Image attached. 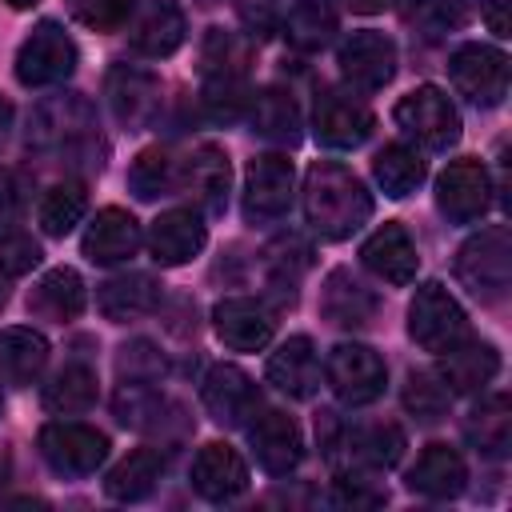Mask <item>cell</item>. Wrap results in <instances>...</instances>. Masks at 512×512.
Instances as JSON below:
<instances>
[{"label": "cell", "instance_id": "obj_1", "mask_svg": "<svg viewBox=\"0 0 512 512\" xmlns=\"http://www.w3.org/2000/svg\"><path fill=\"white\" fill-rule=\"evenodd\" d=\"M28 148L64 152L84 172H100L108 152L96 136V108L80 92H52L28 112Z\"/></svg>", "mask_w": 512, "mask_h": 512}, {"label": "cell", "instance_id": "obj_2", "mask_svg": "<svg viewBox=\"0 0 512 512\" xmlns=\"http://www.w3.org/2000/svg\"><path fill=\"white\" fill-rule=\"evenodd\" d=\"M372 216V196L336 160H316L304 176V220L324 240H348Z\"/></svg>", "mask_w": 512, "mask_h": 512}, {"label": "cell", "instance_id": "obj_3", "mask_svg": "<svg viewBox=\"0 0 512 512\" xmlns=\"http://www.w3.org/2000/svg\"><path fill=\"white\" fill-rule=\"evenodd\" d=\"M456 280L484 304L504 300L512 284V232L504 224H488L468 236L456 252Z\"/></svg>", "mask_w": 512, "mask_h": 512}, {"label": "cell", "instance_id": "obj_4", "mask_svg": "<svg viewBox=\"0 0 512 512\" xmlns=\"http://www.w3.org/2000/svg\"><path fill=\"white\" fill-rule=\"evenodd\" d=\"M408 336L424 352H436V356L468 336V316H464L460 300L440 280H428L416 288V296L408 304Z\"/></svg>", "mask_w": 512, "mask_h": 512}, {"label": "cell", "instance_id": "obj_5", "mask_svg": "<svg viewBox=\"0 0 512 512\" xmlns=\"http://www.w3.org/2000/svg\"><path fill=\"white\" fill-rule=\"evenodd\" d=\"M36 444H40L44 464L64 480H84L108 460V436L96 432L92 424H76V420L44 424Z\"/></svg>", "mask_w": 512, "mask_h": 512}, {"label": "cell", "instance_id": "obj_6", "mask_svg": "<svg viewBox=\"0 0 512 512\" xmlns=\"http://www.w3.org/2000/svg\"><path fill=\"white\" fill-rule=\"evenodd\" d=\"M76 60H80L76 40L56 20H40L16 52V80L24 88H48L68 80L76 72Z\"/></svg>", "mask_w": 512, "mask_h": 512}, {"label": "cell", "instance_id": "obj_7", "mask_svg": "<svg viewBox=\"0 0 512 512\" xmlns=\"http://www.w3.org/2000/svg\"><path fill=\"white\" fill-rule=\"evenodd\" d=\"M396 124L424 148L444 152L460 140V112L448 100V92H440L436 84H416L408 96L396 100Z\"/></svg>", "mask_w": 512, "mask_h": 512}, {"label": "cell", "instance_id": "obj_8", "mask_svg": "<svg viewBox=\"0 0 512 512\" xmlns=\"http://www.w3.org/2000/svg\"><path fill=\"white\" fill-rule=\"evenodd\" d=\"M324 380H328V388L336 392L340 404L360 408V404H372V400L384 392L388 368H384V360L376 356V348L344 340V344H336V348L328 352V360H324Z\"/></svg>", "mask_w": 512, "mask_h": 512}, {"label": "cell", "instance_id": "obj_9", "mask_svg": "<svg viewBox=\"0 0 512 512\" xmlns=\"http://www.w3.org/2000/svg\"><path fill=\"white\" fill-rule=\"evenodd\" d=\"M292 192H296V168L288 156L264 152V156L248 160V168H244V216H248V224L280 220L292 208Z\"/></svg>", "mask_w": 512, "mask_h": 512}, {"label": "cell", "instance_id": "obj_10", "mask_svg": "<svg viewBox=\"0 0 512 512\" xmlns=\"http://www.w3.org/2000/svg\"><path fill=\"white\" fill-rule=\"evenodd\" d=\"M448 76L456 92L480 108H496L508 96V56L492 44H460L448 56Z\"/></svg>", "mask_w": 512, "mask_h": 512}, {"label": "cell", "instance_id": "obj_11", "mask_svg": "<svg viewBox=\"0 0 512 512\" xmlns=\"http://www.w3.org/2000/svg\"><path fill=\"white\" fill-rule=\"evenodd\" d=\"M104 96H108V108L112 116L128 128V132H140L148 128L156 116H160V104H164V84L156 72L148 68H136V64H116L104 80Z\"/></svg>", "mask_w": 512, "mask_h": 512}, {"label": "cell", "instance_id": "obj_12", "mask_svg": "<svg viewBox=\"0 0 512 512\" xmlns=\"http://www.w3.org/2000/svg\"><path fill=\"white\" fill-rule=\"evenodd\" d=\"M436 208H440L452 224H476V220L492 208V180H488V168H484L476 156L452 160V164L436 176Z\"/></svg>", "mask_w": 512, "mask_h": 512}, {"label": "cell", "instance_id": "obj_13", "mask_svg": "<svg viewBox=\"0 0 512 512\" xmlns=\"http://www.w3.org/2000/svg\"><path fill=\"white\" fill-rule=\"evenodd\" d=\"M376 128L372 108L356 96V92H340V88H324L316 96V112H312V132L324 148H360Z\"/></svg>", "mask_w": 512, "mask_h": 512}, {"label": "cell", "instance_id": "obj_14", "mask_svg": "<svg viewBox=\"0 0 512 512\" xmlns=\"http://www.w3.org/2000/svg\"><path fill=\"white\" fill-rule=\"evenodd\" d=\"M336 64L352 92H380L396 76V44L384 32H352L340 44Z\"/></svg>", "mask_w": 512, "mask_h": 512}, {"label": "cell", "instance_id": "obj_15", "mask_svg": "<svg viewBox=\"0 0 512 512\" xmlns=\"http://www.w3.org/2000/svg\"><path fill=\"white\" fill-rule=\"evenodd\" d=\"M200 400H204V412L220 428H244L260 408V392H256L252 376L244 368H236V364L208 368V376L200 384Z\"/></svg>", "mask_w": 512, "mask_h": 512}, {"label": "cell", "instance_id": "obj_16", "mask_svg": "<svg viewBox=\"0 0 512 512\" xmlns=\"http://www.w3.org/2000/svg\"><path fill=\"white\" fill-rule=\"evenodd\" d=\"M180 188L196 200L200 212L208 216H220L224 204H228V188H232V164H228V152L212 140L196 144L184 164H180Z\"/></svg>", "mask_w": 512, "mask_h": 512}, {"label": "cell", "instance_id": "obj_17", "mask_svg": "<svg viewBox=\"0 0 512 512\" xmlns=\"http://www.w3.org/2000/svg\"><path fill=\"white\" fill-rule=\"evenodd\" d=\"M244 428H248V444H252V452H256V460L268 476H288L300 464L304 436H300V424L288 412L268 408L256 420H248Z\"/></svg>", "mask_w": 512, "mask_h": 512}, {"label": "cell", "instance_id": "obj_18", "mask_svg": "<svg viewBox=\"0 0 512 512\" xmlns=\"http://www.w3.org/2000/svg\"><path fill=\"white\" fill-rule=\"evenodd\" d=\"M212 328H216V340L232 352H260L272 332H276V320L272 312L252 300V296H228L212 308Z\"/></svg>", "mask_w": 512, "mask_h": 512}, {"label": "cell", "instance_id": "obj_19", "mask_svg": "<svg viewBox=\"0 0 512 512\" xmlns=\"http://www.w3.org/2000/svg\"><path fill=\"white\" fill-rule=\"evenodd\" d=\"M204 244H208V228H204L200 212H192V208H168L148 228V252L164 268L188 264L192 256H200Z\"/></svg>", "mask_w": 512, "mask_h": 512}, {"label": "cell", "instance_id": "obj_20", "mask_svg": "<svg viewBox=\"0 0 512 512\" xmlns=\"http://www.w3.org/2000/svg\"><path fill=\"white\" fill-rule=\"evenodd\" d=\"M192 488L212 500V504H224V500H236L244 488H248V464L244 456L224 444V440H212L196 452L192 460Z\"/></svg>", "mask_w": 512, "mask_h": 512}, {"label": "cell", "instance_id": "obj_21", "mask_svg": "<svg viewBox=\"0 0 512 512\" xmlns=\"http://www.w3.org/2000/svg\"><path fill=\"white\" fill-rule=\"evenodd\" d=\"M360 260H364V268H368V272H376L380 280H388V284H396V288L412 284V280H416V268H420L416 244H412L408 228H404V224H396V220L380 224V228L364 240Z\"/></svg>", "mask_w": 512, "mask_h": 512}, {"label": "cell", "instance_id": "obj_22", "mask_svg": "<svg viewBox=\"0 0 512 512\" xmlns=\"http://www.w3.org/2000/svg\"><path fill=\"white\" fill-rule=\"evenodd\" d=\"M80 248L92 264H124L140 248V224L124 208H100L92 216V224L84 228Z\"/></svg>", "mask_w": 512, "mask_h": 512}, {"label": "cell", "instance_id": "obj_23", "mask_svg": "<svg viewBox=\"0 0 512 512\" xmlns=\"http://www.w3.org/2000/svg\"><path fill=\"white\" fill-rule=\"evenodd\" d=\"M320 316L336 328H364L376 316V292L352 268H332L320 288Z\"/></svg>", "mask_w": 512, "mask_h": 512}, {"label": "cell", "instance_id": "obj_24", "mask_svg": "<svg viewBox=\"0 0 512 512\" xmlns=\"http://www.w3.org/2000/svg\"><path fill=\"white\" fill-rule=\"evenodd\" d=\"M184 36H188L184 8H180V4H172V0H152V4L136 16L128 44H132V52H136V56L164 60V56H172V52L184 44Z\"/></svg>", "mask_w": 512, "mask_h": 512}, {"label": "cell", "instance_id": "obj_25", "mask_svg": "<svg viewBox=\"0 0 512 512\" xmlns=\"http://www.w3.org/2000/svg\"><path fill=\"white\" fill-rule=\"evenodd\" d=\"M268 384L292 400H308L320 388V360L308 336H288L272 356H268Z\"/></svg>", "mask_w": 512, "mask_h": 512}, {"label": "cell", "instance_id": "obj_26", "mask_svg": "<svg viewBox=\"0 0 512 512\" xmlns=\"http://www.w3.org/2000/svg\"><path fill=\"white\" fill-rule=\"evenodd\" d=\"M500 372V352L488 340H460L448 352H440L436 376L448 384V392H480Z\"/></svg>", "mask_w": 512, "mask_h": 512}, {"label": "cell", "instance_id": "obj_27", "mask_svg": "<svg viewBox=\"0 0 512 512\" xmlns=\"http://www.w3.org/2000/svg\"><path fill=\"white\" fill-rule=\"evenodd\" d=\"M464 480H468V468H464V456L448 444H428L416 464L408 468V488L416 496H428V500H452L464 492Z\"/></svg>", "mask_w": 512, "mask_h": 512}, {"label": "cell", "instance_id": "obj_28", "mask_svg": "<svg viewBox=\"0 0 512 512\" xmlns=\"http://www.w3.org/2000/svg\"><path fill=\"white\" fill-rule=\"evenodd\" d=\"M160 280L144 276V272H128V276H112L108 284H100L96 292V308L112 320V324H128L140 316H152L160 308Z\"/></svg>", "mask_w": 512, "mask_h": 512}, {"label": "cell", "instance_id": "obj_29", "mask_svg": "<svg viewBox=\"0 0 512 512\" xmlns=\"http://www.w3.org/2000/svg\"><path fill=\"white\" fill-rule=\"evenodd\" d=\"M348 452V460H352V468H372V472H384V468H392L400 456H404V448H408V440H404V432H400V424H360V428H344V436H340V444H336V452ZM332 452V456H336Z\"/></svg>", "mask_w": 512, "mask_h": 512}, {"label": "cell", "instance_id": "obj_30", "mask_svg": "<svg viewBox=\"0 0 512 512\" xmlns=\"http://www.w3.org/2000/svg\"><path fill=\"white\" fill-rule=\"evenodd\" d=\"M84 280L76 268H52L36 280V288L28 292V312L52 324H68L84 312Z\"/></svg>", "mask_w": 512, "mask_h": 512}, {"label": "cell", "instance_id": "obj_31", "mask_svg": "<svg viewBox=\"0 0 512 512\" xmlns=\"http://www.w3.org/2000/svg\"><path fill=\"white\" fill-rule=\"evenodd\" d=\"M248 120H252V132L264 136L268 144L292 148L300 140V108L284 88H260L248 100Z\"/></svg>", "mask_w": 512, "mask_h": 512}, {"label": "cell", "instance_id": "obj_32", "mask_svg": "<svg viewBox=\"0 0 512 512\" xmlns=\"http://www.w3.org/2000/svg\"><path fill=\"white\" fill-rule=\"evenodd\" d=\"M160 476H164V452H160V448H136V452H128V456L108 472L104 492H108L112 500L136 504V500H144V496L156 492Z\"/></svg>", "mask_w": 512, "mask_h": 512}, {"label": "cell", "instance_id": "obj_33", "mask_svg": "<svg viewBox=\"0 0 512 512\" xmlns=\"http://www.w3.org/2000/svg\"><path fill=\"white\" fill-rule=\"evenodd\" d=\"M48 364V340L36 332V328H4L0 332V376L8 384H32L40 380Z\"/></svg>", "mask_w": 512, "mask_h": 512}, {"label": "cell", "instance_id": "obj_34", "mask_svg": "<svg viewBox=\"0 0 512 512\" xmlns=\"http://www.w3.org/2000/svg\"><path fill=\"white\" fill-rule=\"evenodd\" d=\"M372 176H376V184L384 188V196L404 200V196H412V192L424 184L428 164H424V156H420L416 148H408V144H388V148L376 152Z\"/></svg>", "mask_w": 512, "mask_h": 512}, {"label": "cell", "instance_id": "obj_35", "mask_svg": "<svg viewBox=\"0 0 512 512\" xmlns=\"http://www.w3.org/2000/svg\"><path fill=\"white\" fill-rule=\"evenodd\" d=\"M40 404L56 416H76V412H88L96 404V372L80 360L64 364L40 392Z\"/></svg>", "mask_w": 512, "mask_h": 512}, {"label": "cell", "instance_id": "obj_36", "mask_svg": "<svg viewBox=\"0 0 512 512\" xmlns=\"http://www.w3.org/2000/svg\"><path fill=\"white\" fill-rule=\"evenodd\" d=\"M284 36L300 52H320L336 36V8L332 0H296L284 16Z\"/></svg>", "mask_w": 512, "mask_h": 512}, {"label": "cell", "instance_id": "obj_37", "mask_svg": "<svg viewBox=\"0 0 512 512\" xmlns=\"http://www.w3.org/2000/svg\"><path fill=\"white\" fill-rule=\"evenodd\" d=\"M464 436L472 440L476 452L504 456L508 444H512V408H508V396L496 392L484 404H476L472 416H468V424H464Z\"/></svg>", "mask_w": 512, "mask_h": 512}, {"label": "cell", "instance_id": "obj_38", "mask_svg": "<svg viewBox=\"0 0 512 512\" xmlns=\"http://www.w3.org/2000/svg\"><path fill=\"white\" fill-rule=\"evenodd\" d=\"M248 60H252V44L248 36L232 32V28H208L204 44H200V72L208 76H248Z\"/></svg>", "mask_w": 512, "mask_h": 512}, {"label": "cell", "instance_id": "obj_39", "mask_svg": "<svg viewBox=\"0 0 512 512\" xmlns=\"http://www.w3.org/2000/svg\"><path fill=\"white\" fill-rule=\"evenodd\" d=\"M128 188L136 200H160L180 188V164L168 156V148H144L128 168Z\"/></svg>", "mask_w": 512, "mask_h": 512}, {"label": "cell", "instance_id": "obj_40", "mask_svg": "<svg viewBox=\"0 0 512 512\" xmlns=\"http://www.w3.org/2000/svg\"><path fill=\"white\" fill-rule=\"evenodd\" d=\"M84 208H88L84 184H76V180H64V184H52V188L44 192L36 220H40L44 236H68V232L80 224Z\"/></svg>", "mask_w": 512, "mask_h": 512}, {"label": "cell", "instance_id": "obj_41", "mask_svg": "<svg viewBox=\"0 0 512 512\" xmlns=\"http://www.w3.org/2000/svg\"><path fill=\"white\" fill-rule=\"evenodd\" d=\"M400 12L420 36H444L472 20V0H404Z\"/></svg>", "mask_w": 512, "mask_h": 512}, {"label": "cell", "instance_id": "obj_42", "mask_svg": "<svg viewBox=\"0 0 512 512\" xmlns=\"http://www.w3.org/2000/svg\"><path fill=\"white\" fill-rule=\"evenodd\" d=\"M200 100H204V112H208L212 120L232 124V120H240V116L248 112L252 92H248V84H244L240 76H208Z\"/></svg>", "mask_w": 512, "mask_h": 512}, {"label": "cell", "instance_id": "obj_43", "mask_svg": "<svg viewBox=\"0 0 512 512\" xmlns=\"http://www.w3.org/2000/svg\"><path fill=\"white\" fill-rule=\"evenodd\" d=\"M452 404V392L448 384L436 376V372H412L408 384H404V408L416 416V420H440Z\"/></svg>", "mask_w": 512, "mask_h": 512}, {"label": "cell", "instance_id": "obj_44", "mask_svg": "<svg viewBox=\"0 0 512 512\" xmlns=\"http://www.w3.org/2000/svg\"><path fill=\"white\" fill-rule=\"evenodd\" d=\"M268 268H272V284L276 288H288V296L296 300V280H300V272L308 268V244H300L296 236H280L276 244H268Z\"/></svg>", "mask_w": 512, "mask_h": 512}, {"label": "cell", "instance_id": "obj_45", "mask_svg": "<svg viewBox=\"0 0 512 512\" xmlns=\"http://www.w3.org/2000/svg\"><path fill=\"white\" fill-rule=\"evenodd\" d=\"M116 372L124 376V384H156L164 376V356L156 344L148 340H132L120 348L116 356Z\"/></svg>", "mask_w": 512, "mask_h": 512}, {"label": "cell", "instance_id": "obj_46", "mask_svg": "<svg viewBox=\"0 0 512 512\" xmlns=\"http://www.w3.org/2000/svg\"><path fill=\"white\" fill-rule=\"evenodd\" d=\"M28 196H32V184L24 172L16 168H4L0 172V236L16 232L24 212H28Z\"/></svg>", "mask_w": 512, "mask_h": 512}, {"label": "cell", "instance_id": "obj_47", "mask_svg": "<svg viewBox=\"0 0 512 512\" xmlns=\"http://www.w3.org/2000/svg\"><path fill=\"white\" fill-rule=\"evenodd\" d=\"M332 500L344 504V508H376V504L388 500V492H384L372 476H364V468H352V472H340V476H336Z\"/></svg>", "mask_w": 512, "mask_h": 512}, {"label": "cell", "instance_id": "obj_48", "mask_svg": "<svg viewBox=\"0 0 512 512\" xmlns=\"http://www.w3.org/2000/svg\"><path fill=\"white\" fill-rule=\"evenodd\" d=\"M132 4H136V0H68L72 16H76L80 24H88V28H96V32L120 28V24L128 20Z\"/></svg>", "mask_w": 512, "mask_h": 512}, {"label": "cell", "instance_id": "obj_49", "mask_svg": "<svg viewBox=\"0 0 512 512\" xmlns=\"http://www.w3.org/2000/svg\"><path fill=\"white\" fill-rule=\"evenodd\" d=\"M36 264H40V244H36L32 236H24V232L0 236V268H4L8 276H24V272H32Z\"/></svg>", "mask_w": 512, "mask_h": 512}, {"label": "cell", "instance_id": "obj_50", "mask_svg": "<svg viewBox=\"0 0 512 512\" xmlns=\"http://www.w3.org/2000/svg\"><path fill=\"white\" fill-rule=\"evenodd\" d=\"M484 24L492 28V36H508V0H484Z\"/></svg>", "mask_w": 512, "mask_h": 512}, {"label": "cell", "instance_id": "obj_51", "mask_svg": "<svg viewBox=\"0 0 512 512\" xmlns=\"http://www.w3.org/2000/svg\"><path fill=\"white\" fill-rule=\"evenodd\" d=\"M352 12H360V16H376V12H384V8H392L396 0H344Z\"/></svg>", "mask_w": 512, "mask_h": 512}, {"label": "cell", "instance_id": "obj_52", "mask_svg": "<svg viewBox=\"0 0 512 512\" xmlns=\"http://www.w3.org/2000/svg\"><path fill=\"white\" fill-rule=\"evenodd\" d=\"M8 128H12V104L8 96H0V144L8 140Z\"/></svg>", "mask_w": 512, "mask_h": 512}, {"label": "cell", "instance_id": "obj_53", "mask_svg": "<svg viewBox=\"0 0 512 512\" xmlns=\"http://www.w3.org/2000/svg\"><path fill=\"white\" fill-rule=\"evenodd\" d=\"M8 472H12V464H8V452L0 448V488L8 484Z\"/></svg>", "mask_w": 512, "mask_h": 512}, {"label": "cell", "instance_id": "obj_54", "mask_svg": "<svg viewBox=\"0 0 512 512\" xmlns=\"http://www.w3.org/2000/svg\"><path fill=\"white\" fill-rule=\"evenodd\" d=\"M8 280H12V276H8V272H4V268H0V304H4V300H8Z\"/></svg>", "mask_w": 512, "mask_h": 512}, {"label": "cell", "instance_id": "obj_55", "mask_svg": "<svg viewBox=\"0 0 512 512\" xmlns=\"http://www.w3.org/2000/svg\"><path fill=\"white\" fill-rule=\"evenodd\" d=\"M8 4H12V8H32L36 0H8Z\"/></svg>", "mask_w": 512, "mask_h": 512}, {"label": "cell", "instance_id": "obj_56", "mask_svg": "<svg viewBox=\"0 0 512 512\" xmlns=\"http://www.w3.org/2000/svg\"><path fill=\"white\" fill-rule=\"evenodd\" d=\"M0 408H4V400H0Z\"/></svg>", "mask_w": 512, "mask_h": 512}]
</instances>
